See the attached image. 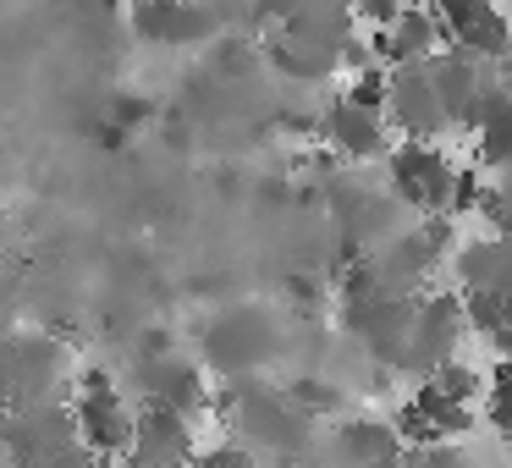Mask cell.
Wrapping results in <instances>:
<instances>
[{"label":"cell","mask_w":512,"mask_h":468,"mask_svg":"<svg viewBox=\"0 0 512 468\" xmlns=\"http://www.w3.org/2000/svg\"><path fill=\"white\" fill-rule=\"evenodd\" d=\"M408 468H474V457L452 452V446H419V452L408 457Z\"/></svg>","instance_id":"24"},{"label":"cell","mask_w":512,"mask_h":468,"mask_svg":"<svg viewBox=\"0 0 512 468\" xmlns=\"http://www.w3.org/2000/svg\"><path fill=\"white\" fill-rule=\"evenodd\" d=\"M402 6H419V0H353V17H369L375 28H386Z\"/></svg>","instance_id":"25"},{"label":"cell","mask_w":512,"mask_h":468,"mask_svg":"<svg viewBox=\"0 0 512 468\" xmlns=\"http://www.w3.org/2000/svg\"><path fill=\"white\" fill-rule=\"evenodd\" d=\"M204 369H215L221 380H243V375H265V364L281 353V331L259 303H237L221 309L199 336Z\"/></svg>","instance_id":"2"},{"label":"cell","mask_w":512,"mask_h":468,"mask_svg":"<svg viewBox=\"0 0 512 468\" xmlns=\"http://www.w3.org/2000/svg\"><path fill=\"white\" fill-rule=\"evenodd\" d=\"M127 23L144 45L160 50H193V45H215L226 34L221 0H133Z\"/></svg>","instance_id":"4"},{"label":"cell","mask_w":512,"mask_h":468,"mask_svg":"<svg viewBox=\"0 0 512 468\" xmlns=\"http://www.w3.org/2000/svg\"><path fill=\"white\" fill-rule=\"evenodd\" d=\"M149 116H155V105H149L144 94H116V100H111V122H105V127H116V133H133V127H144Z\"/></svg>","instance_id":"21"},{"label":"cell","mask_w":512,"mask_h":468,"mask_svg":"<svg viewBox=\"0 0 512 468\" xmlns=\"http://www.w3.org/2000/svg\"><path fill=\"white\" fill-rule=\"evenodd\" d=\"M265 61L281 72V78H292V83H325L336 67H342V56H331V50L298 45V39H281V34L265 45Z\"/></svg>","instance_id":"15"},{"label":"cell","mask_w":512,"mask_h":468,"mask_svg":"<svg viewBox=\"0 0 512 468\" xmlns=\"http://www.w3.org/2000/svg\"><path fill=\"white\" fill-rule=\"evenodd\" d=\"M193 468H265V463H259L248 446H237V441H215V446H199Z\"/></svg>","instance_id":"18"},{"label":"cell","mask_w":512,"mask_h":468,"mask_svg":"<svg viewBox=\"0 0 512 468\" xmlns=\"http://www.w3.org/2000/svg\"><path fill=\"white\" fill-rule=\"evenodd\" d=\"M100 468H144L138 457H111V463H100Z\"/></svg>","instance_id":"26"},{"label":"cell","mask_w":512,"mask_h":468,"mask_svg":"<svg viewBox=\"0 0 512 468\" xmlns=\"http://www.w3.org/2000/svg\"><path fill=\"white\" fill-rule=\"evenodd\" d=\"M105 6H111V0H105ZM127 6H133V0H127Z\"/></svg>","instance_id":"28"},{"label":"cell","mask_w":512,"mask_h":468,"mask_svg":"<svg viewBox=\"0 0 512 468\" xmlns=\"http://www.w3.org/2000/svg\"><path fill=\"white\" fill-rule=\"evenodd\" d=\"M347 100L386 116V67H364V72H358V78L347 83Z\"/></svg>","instance_id":"20"},{"label":"cell","mask_w":512,"mask_h":468,"mask_svg":"<svg viewBox=\"0 0 512 468\" xmlns=\"http://www.w3.org/2000/svg\"><path fill=\"white\" fill-rule=\"evenodd\" d=\"M413 303L419 298H364V303H342V325L347 336H358L369 358L380 369H402L408 353V331H413Z\"/></svg>","instance_id":"7"},{"label":"cell","mask_w":512,"mask_h":468,"mask_svg":"<svg viewBox=\"0 0 512 468\" xmlns=\"http://www.w3.org/2000/svg\"><path fill=\"white\" fill-rule=\"evenodd\" d=\"M490 292L512 314V237H496V281H490Z\"/></svg>","instance_id":"23"},{"label":"cell","mask_w":512,"mask_h":468,"mask_svg":"<svg viewBox=\"0 0 512 468\" xmlns=\"http://www.w3.org/2000/svg\"><path fill=\"white\" fill-rule=\"evenodd\" d=\"M496 6H507V12H512V0H496Z\"/></svg>","instance_id":"27"},{"label":"cell","mask_w":512,"mask_h":468,"mask_svg":"<svg viewBox=\"0 0 512 468\" xmlns=\"http://www.w3.org/2000/svg\"><path fill=\"white\" fill-rule=\"evenodd\" d=\"M490 281H496V237H485V243H463L457 248V287L463 292H490Z\"/></svg>","instance_id":"16"},{"label":"cell","mask_w":512,"mask_h":468,"mask_svg":"<svg viewBox=\"0 0 512 468\" xmlns=\"http://www.w3.org/2000/svg\"><path fill=\"white\" fill-rule=\"evenodd\" d=\"M314 0H248V23H265V28H281L292 23L298 12H309Z\"/></svg>","instance_id":"22"},{"label":"cell","mask_w":512,"mask_h":468,"mask_svg":"<svg viewBox=\"0 0 512 468\" xmlns=\"http://www.w3.org/2000/svg\"><path fill=\"white\" fill-rule=\"evenodd\" d=\"M468 133H474V160L479 166H512V89L501 83L496 94H485V105L474 111V122H468Z\"/></svg>","instance_id":"14"},{"label":"cell","mask_w":512,"mask_h":468,"mask_svg":"<svg viewBox=\"0 0 512 468\" xmlns=\"http://www.w3.org/2000/svg\"><path fill=\"white\" fill-rule=\"evenodd\" d=\"M496 61H479L468 50H446V56H430V83H435V100H441L446 122L468 127L474 111L485 105V94L501 89V72H490Z\"/></svg>","instance_id":"8"},{"label":"cell","mask_w":512,"mask_h":468,"mask_svg":"<svg viewBox=\"0 0 512 468\" xmlns=\"http://www.w3.org/2000/svg\"><path fill=\"white\" fill-rule=\"evenodd\" d=\"M457 336H463V309H457V298H419L413 303V331H408V353H402V375L430 380L446 358H457Z\"/></svg>","instance_id":"10"},{"label":"cell","mask_w":512,"mask_h":468,"mask_svg":"<svg viewBox=\"0 0 512 468\" xmlns=\"http://www.w3.org/2000/svg\"><path fill=\"white\" fill-rule=\"evenodd\" d=\"M468 424H474V408L446 402L435 386H419V391H413V402L397 413L391 430H397L402 441H413V446H441V441H452V435H463Z\"/></svg>","instance_id":"13"},{"label":"cell","mask_w":512,"mask_h":468,"mask_svg":"<svg viewBox=\"0 0 512 468\" xmlns=\"http://www.w3.org/2000/svg\"><path fill=\"white\" fill-rule=\"evenodd\" d=\"M226 424H232V441L248 446L259 463H276V468H298L303 457H314L320 446V419L298 408L281 386H270L265 375H243V380H221L215 391V408Z\"/></svg>","instance_id":"1"},{"label":"cell","mask_w":512,"mask_h":468,"mask_svg":"<svg viewBox=\"0 0 512 468\" xmlns=\"http://www.w3.org/2000/svg\"><path fill=\"white\" fill-rule=\"evenodd\" d=\"M67 413H72V435H78V446H83L89 457H100V463L127 457L138 402L127 397V391L116 386L111 375H100V369H83V375H78V397L67 402Z\"/></svg>","instance_id":"3"},{"label":"cell","mask_w":512,"mask_h":468,"mask_svg":"<svg viewBox=\"0 0 512 468\" xmlns=\"http://www.w3.org/2000/svg\"><path fill=\"white\" fill-rule=\"evenodd\" d=\"M424 386H435L446 402H463V408H474V397H479V375H474L468 364H457V358H446V364L435 369Z\"/></svg>","instance_id":"17"},{"label":"cell","mask_w":512,"mask_h":468,"mask_svg":"<svg viewBox=\"0 0 512 468\" xmlns=\"http://www.w3.org/2000/svg\"><path fill=\"white\" fill-rule=\"evenodd\" d=\"M435 17H441V28H446V39L457 34L463 23H474V17H485V12H496V0H435L430 6Z\"/></svg>","instance_id":"19"},{"label":"cell","mask_w":512,"mask_h":468,"mask_svg":"<svg viewBox=\"0 0 512 468\" xmlns=\"http://www.w3.org/2000/svg\"><path fill=\"white\" fill-rule=\"evenodd\" d=\"M127 457H138L144 468H193V457H199V424L171 413V408H149L144 402L133 413Z\"/></svg>","instance_id":"9"},{"label":"cell","mask_w":512,"mask_h":468,"mask_svg":"<svg viewBox=\"0 0 512 468\" xmlns=\"http://www.w3.org/2000/svg\"><path fill=\"white\" fill-rule=\"evenodd\" d=\"M452 182H457V171L435 144H408V138H402V144L391 149V193H397L408 210L446 215L452 210Z\"/></svg>","instance_id":"5"},{"label":"cell","mask_w":512,"mask_h":468,"mask_svg":"<svg viewBox=\"0 0 512 468\" xmlns=\"http://www.w3.org/2000/svg\"><path fill=\"white\" fill-rule=\"evenodd\" d=\"M386 116L408 144H435L446 133V111L435 100L430 83V61H413V67H386Z\"/></svg>","instance_id":"6"},{"label":"cell","mask_w":512,"mask_h":468,"mask_svg":"<svg viewBox=\"0 0 512 468\" xmlns=\"http://www.w3.org/2000/svg\"><path fill=\"white\" fill-rule=\"evenodd\" d=\"M314 133H320L325 149L342 155V160H375V155H386V144H391L386 116L369 111V105H353L347 94H336V100L325 105Z\"/></svg>","instance_id":"11"},{"label":"cell","mask_w":512,"mask_h":468,"mask_svg":"<svg viewBox=\"0 0 512 468\" xmlns=\"http://www.w3.org/2000/svg\"><path fill=\"white\" fill-rule=\"evenodd\" d=\"M446 28L430 6H402L386 28H375L369 50H375V67H413V61H430L441 50Z\"/></svg>","instance_id":"12"}]
</instances>
